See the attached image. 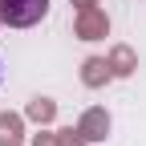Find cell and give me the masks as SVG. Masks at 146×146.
Here are the masks:
<instances>
[{"label":"cell","instance_id":"277c9868","mask_svg":"<svg viewBox=\"0 0 146 146\" xmlns=\"http://www.w3.org/2000/svg\"><path fill=\"white\" fill-rule=\"evenodd\" d=\"M81 33H85V36H94V33H102V21H94V16H85V21H81Z\"/></svg>","mask_w":146,"mask_h":146},{"label":"cell","instance_id":"3957f363","mask_svg":"<svg viewBox=\"0 0 146 146\" xmlns=\"http://www.w3.org/2000/svg\"><path fill=\"white\" fill-rule=\"evenodd\" d=\"M106 126H110V122H106L102 114H89V118H85V130H89V138H102V130H106Z\"/></svg>","mask_w":146,"mask_h":146},{"label":"cell","instance_id":"6da1fadb","mask_svg":"<svg viewBox=\"0 0 146 146\" xmlns=\"http://www.w3.org/2000/svg\"><path fill=\"white\" fill-rule=\"evenodd\" d=\"M49 12V0H0V21L12 29H29Z\"/></svg>","mask_w":146,"mask_h":146},{"label":"cell","instance_id":"7a4b0ae2","mask_svg":"<svg viewBox=\"0 0 146 146\" xmlns=\"http://www.w3.org/2000/svg\"><path fill=\"white\" fill-rule=\"evenodd\" d=\"M16 142H21V122L0 118V146H16Z\"/></svg>","mask_w":146,"mask_h":146}]
</instances>
